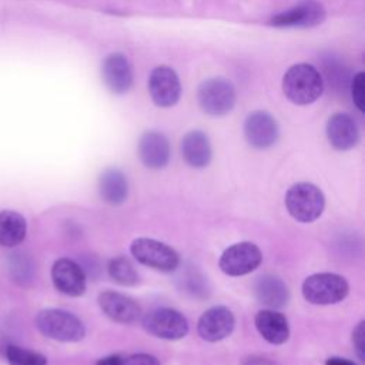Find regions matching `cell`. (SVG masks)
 Here are the masks:
<instances>
[{
    "label": "cell",
    "instance_id": "obj_1",
    "mask_svg": "<svg viewBox=\"0 0 365 365\" xmlns=\"http://www.w3.org/2000/svg\"><path fill=\"white\" fill-rule=\"evenodd\" d=\"M282 90L291 103L307 106L319 98L324 91V80L312 64L299 63L289 67L284 74Z\"/></svg>",
    "mask_w": 365,
    "mask_h": 365
},
{
    "label": "cell",
    "instance_id": "obj_2",
    "mask_svg": "<svg viewBox=\"0 0 365 365\" xmlns=\"http://www.w3.org/2000/svg\"><path fill=\"white\" fill-rule=\"evenodd\" d=\"M37 329L47 338L58 342H78L86 336L83 321L60 308H44L36 315Z\"/></svg>",
    "mask_w": 365,
    "mask_h": 365
},
{
    "label": "cell",
    "instance_id": "obj_3",
    "mask_svg": "<svg viewBox=\"0 0 365 365\" xmlns=\"http://www.w3.org/2000/svg\"><path fill=\"white\" fill-rule=\"evenodd\" d=\"M285 207L294 220L307 224L321 217L325 207V197L319 187L302 181L288 188Z\"/></svg>",
    "mask_w": 365,
    "mask_h": 365
},
{
    "label": "cell",
    "instance_id": "obj_4",
    "mask_svg": "<svg viewBox=\"0 0 365 365\" xmlns=\"http://www.w3.org/2000/svg\"><path fill=\"white\" fill-rule=\"evenodd\" d=\"M349 285L342 275L334 272H317L302 282L304 298L314 305H332L345 299Z\"/></svg>",
    "mask_w": 365,
    "mask_h": 365
},
{
    "label": "cell",
    "instance_id": "obj_5",
    "mask_svg": "<svg viewBox=\"0 0 365 365\" xmlns=\"http://www.w3.org/2000/svg\"><path fill=\"white\" fill-rule=\"evenodd\" d=\"M197 100L200 108L212 117H221L228 114L237 100L235 88L231 81L215 77L202 81L197 90Z\"/></svg>",
    "mask_w": 365,
    "mask_h": 365
},
{
    "label": "cell",
    "instance_id": "obj_6",
    "mask_svg": "<svg viewBox=\"0 0 365 365\" xmlns=\"http://www.w3.org/2000/svg\"><path fill=\"white\" fill-rule=\"evenodd\" d=\"M130 252L140 264L160 272H173L180 265L175 250L153 238H135L130 245Z\"/></svg>",
    "mask_w": 365,
    "mask_h": 365
},
{
    "label": "cell",
    "instance_id": "obj_7",
    "mask_svg": "<svg viewBox=\"0 0 365 365\" xmlns=\"http://www.w3.org/2000/svg\"><path fill=\"white\" fill-rule=\"evenodd\" d=\"M143 327L150 335L167 341L181 339L190 329L187 318L180 311L167 307L147 312L143 318Z\"/></svg>",
    "mask_w": 365,
    "mask_h": 365
},
{
    "label": "cell",
    "instance_id": "obj_8",
    "mask_svg": "<svg viewBox=\"0 0 365 365\" xmlns=\"http://www.w3.org/2000/svg\"><path fill=\"white\" fill-rule=\"evenodd\" d=\"M262 252L254 242L241 241L230 245L220 257V269L230 277H241L259 267Z\"/></svg>",
    "mask_w": 365,
    "mask_h": 365
},
{
    "label": "cell",
    "instance_id": "obj_9",
    "mask_svg": "<svg viewBox=\"0 0 365 365\" xmlns=\"http://www.w3.org/2000/svg\"><path fill=\"white\" fill-rule=\"evenodd\" d=\"M148 91L155 106L163 108L173 107L181 96V84L177 73L168 66L153 68L148 77Z\"/></svg>",
    "mask_w": 365,
    "mask_h": 365
},
{
    "label": "cell",
    "instance_id": "obj_10",
    "mask_svg": "<svg viewBox=\"0 0 365 365\" xmlns=\"http://www.w3.org/2000/svg\"><path fill=\"white\" fill-rule=\"evenodd\" d=\"M54 288L67 297H80L86 292L87 278L83 267L70 258H58L51 267Z\"/></svg>",
    "mask_w": 365,
    "mask_h": 365
},
{
    "label": "cell",
    "instance_id": "obj_11",
    "mask_svg": "<svg viewBox=\"0 0 365 365\" xmlns=\"http://www.w3.org/2000/svg\"><path fill=\"white\" fill-rule=\"evenodd\" d=\"M325 20V9L317 0H304L297 6L281 11L269 19L274 27H314Z\"/></svg>",
    "mask_w": 365,
    "mask_h": 365
},
{
    "label": "cell",
    "instance_id": "obj_12",
    "mask_svg": "<svg viewBox=\"0 0 365 365\" xmlns=\"http://www.w3.org/2000/svg\"><path fill=\"white\" fill-rule=\"evenodd\" d=\"M235 327L232 311L224 305L208 308L197 322L198 335L208 342H218L231 335Z\"/></svg>",
    "mask_w": 365,
    "mask_h": 365
},
{
    "label": "cell",
    "instance_id": "obj_13",
    "mask_svg": "<svg viewBox=\"0 0 365 365\" xmlns=\"http://www.w3.org/2000/svg\"><path fill=\"white\" fill-rule=\"evenodd\" d=\"M244 135L247 143L258 150L274 145L279 135L277 120L267 111L251 113L244 123Z\"/></svg>",
    "mask_w": 365,
    "mask_h": 365
},
{
    "label": "cell",
    "instance_id": "obj_14",
    "mask_svg": "<svg viewBox=\"0 0 365 365\" xmlns=\"http://www.w3.org/2000/svg\"><path fill=\"white\" fill-rule=\"evenodd\" d=\"M97 302L106 317L118 324H134L141 315V308L137 301L121 292L103 291Z\"/></svg>",
    "mask_w": 365,
    "mask_h": 365
},
{
    "label": "cell",
    "instance_id": "obj_15",
    "mask_svg": "<svg viewBox=\"0 0 365 365\" xmlns=\"http://www.w3.org/2000/svg\"><path fill=\"white\" fill-rule=\"evenodd\" d=\"M101 76L107 88L114 94L127 93L134 81L133 67L128 58L121 53H113L104 58Z\"/></svg>",
    "mask_w": 365,
    "mask_h": 365
},
{
    "label": "cell",
    "instance_id": "obj_16",
    "mask_svg": "<svg viewBox=\"0 0 365 365\" xmlns=\"http://www.w3.org/2000/svg\"><path fill=\"white\" fill-rule=\"evenodd\" d=\"M170 141L160 131H145L138 141V157L151 170H161L170 161Z\"/></svg>",
    "mask_w": 365,
    "mask_h": 365
},
{
    "label": "cell",
    "instance_id": "obj_17",
    "mask_svg": "<svg viewBox=\"0 0 365 365\" xmlns=\"http://www.w3.org/2000/svg\"><path fill=\"white\" fill-rule=\"evenodd\" d=\"M327 138L338 151L354 148L359 140V130L355 120L345 113H335L327 121Z\"/></svg>",
    "mask_w": 365,
    "mask_h": 365
},
{
    "label": "cell",
    "instance_id": "obj_18",
    "mask_svg": "<svg viewBox=\"0 0 365 365\" xmlns=\"http://www.w3.org/2000/svg\"><path fill=\"white\" fill-rule=\"evenodd\" d=\"M255 298L271 309L282 308L289 301V291L285 282L272 274H264L255 278L254 285Z\"/></svg>",
    "mask_w": 365,
    "mask_h": 365
},
{
    "label": "cell",
    "instance_id": "obj_19",
    "mask_svg": "<svg viewBox=\"0 0 365 365\" xmlns=\"http://www.w3.org/2000/svg\"><path fill=\"white\" fill-rule=\"evenodd\" d=\"M254 324L259 335L272 345H281L289 338V325L284 314L267 308L257 312Z\"/></svg>",
    "mask_w": 365,
    "mask_h": 365
},
{
    "label": "cell",
    "instance_id": "obj_20",
    "mask_svg": "<svg viewBox=\"0 0 365 365\" xmlns=\"http://www.w3.org/2000/svg\"><path fill=\"white\" fill-rule=\"evenodd\" d=\"M181 154L184 161L192 168H204L212 157L211 143L205 133L194 130L187 133L181 141Z\"/></svg>",
    "mask_w": 365,
    "mask_h": 365
},
{
    "label": "cell",
    "instance_id": "obj_21",
    "mask_svg": "<svg viewBox=\"0 0 365 365\" xmlns=\"http://www.w3.org/2000/svg\"><path fill=\"white\" fill-rule=\"evenodd\" d=\"M98 192L104 202L120 205L127 200L128 182L124 173L118 168H107L98 178Z\"/></svg>",
    "mask_w": 365,
    "mask_h": 365
},
{
    "label": "cell",
    "instance_id": "obj_22",
    "mask_svg": "<svg viewBox=\"0 0 365 365\" xmlns=\"http://www.w3.org/2000/svg\"><path fill=\"white\" fill-rule=\"evenodd\" d=\"M27 234L26 218L13 210L0 211V247H17Z\"/></svg>",
    "mask_w": 365,
    "mask_h": 365
},
{
    "label": "cell",
    "instance_id": "obj_23",
    "mask_svg": "<svg viewBox=\"0 0 365 365\" xmlns=\"http://www.w3.org/2000/svg\"><path fill=\"white\" fill-rule=\"evenodd\" d=\"M9 272L11 279L19 285H27L33 281L36 267L33 258L26 252H14L9 259Z\"/></svg>",
    "mask_w": 365,
    "mask_h": 365
},
{
    "label": "cell",
    "instance_id": "obj_24",
    "mask_svg": "<svg viewBox=\"0 0 365 365\" xmlns=\"http://www.w3.org/2000/svg\"><path fill=\"white\" fill-rule=\"evenodd\" d=\"M107 271L110 278L123 287H133L138 282V272L133 262L125 257H115L110 259Z\"/></svg>",
    "mask_w": 365,
    "mask_h": 365
},
{
    "label": "cell",
    "instance_id": "obj_25",
    "mask_svg": "<svg viewBox=\"0 0 365 365\" xmlns=\"http://www.w3.org/2000/svg\"><path fill=\"white\" fill-rule=\"evenodd\" d=\"M180 288L192 298H205L210 294L207 278L197 269H184L178 275Z\"/></svg>",
    "mask_w": 365,
    "mask_h": 365
},
{
    "label": "cell",
    "instance_id": "obj_26",
    "mask_svg": "<svg viewBox=\"0 0 365 365\" xmlns=\"http://www.w3.org/2000/svg\"><path fill=\"white\" fill-rule=\"evenodd\" d=\"M6 358L9 365H47V358L43 354L17 345L6 348Z\"/></svg>",
    "mask_w": 365,
    "mask_h": 365
},
{
    "label": "cell",
    "instance_id": "obj_27",
    "mask_svg": "<svg viewBox=\"0 0 365 365\" xmlns=\"http://www.w3.org/2000/svg\"><path fill=\"white\" fill-rule=\"evenodd\" d=\"M365 74L362 71L356 73L351 81V97L356 108L362 113L365 108Z\"/></svg>",
    "mask_w": 365,
    "mask_h": 365
},
{
    "label": "cell",
    "instance_id": "obj_28",
    "mask_svg": "<svg viewBox=\"0 0 365 365\" xmlns=\"http://www.w3.org/2000/svg\"><path fill=\"white\" fill-rule=\"evenodd\" d=\"M352 344L356 352V356L361 361H365V322L361 321L352 331Z\"/></svg>",
    "mask_w": 365,
    "mask_h": 365
},
{
    "label": "cell",
    "instance_id": "obj_29",
    "mask_svg": "<svg viewBox=\"0 0 365 365\" xmlns=\"http://www.w3.org/2000/svg\"><path fill=\"white\" fill-rule=\"evenodd\" d=\"M121 365H161L160 361L150 354H133L123 358Z\"/></svg>",
    "mask_w": 365,
    "mask_h": 365
},
{
    "label": "cell",
    "instance_id": "obj_30",
    "mask_svg": "<svg viewBox=\"0 0 365 365\" xmlns=\"http://www.w3.org/2000/svg\"><path fill=\"white\" fill-rule=\"evenodd\" d=\"M121 361H123V356L120 355H108V356H104V358H100L96 365H121Z\"/></svg>",
    "mask_w": 365,
    "mask_h": 365
},
{
    "label": "cell",
    "instance_id": "obj_31",
    "mask_svg": "<svg viewBox=\"0 0 365 365\" xmlns=\"http://www.w3.org/2000/svg\"><path fill=\"white\" fill-rule=\"evenodd\" d=\"M242 365H275V364L262 356H252V358H248L247 361H244Z\"/></svg>",
    "mask_w": 365,
    "mask_h": 365
},
{
    "label": "cell",
    "instance_id": "obj_32",
    "mask_svg": "<svg viewBox=\"0 0 365 365\" xmlns=\"http://www.w3.org/2000/svg\"><path fill=\"white\" fill-rule=\"evenodd\" d=\"M325 365H356L355 362L346 359V358H341V356H331L325 361Z\"/></svg>",
    "mask_w": 365,
    "mask_h": 365
}]
</instances>
